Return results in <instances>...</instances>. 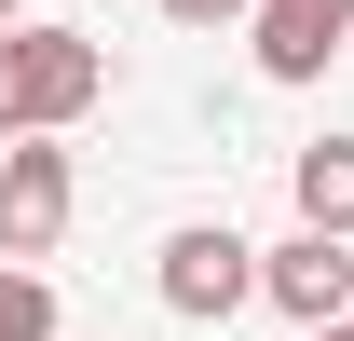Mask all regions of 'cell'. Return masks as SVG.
<instances>
[{
    "label": "cell",
    "mask_w": 354,
    "mask_h": 341,
    "mask_svg": "<svg viewBox=\"0 0 354 341\" xmlns=\"http://www.w3.org/2000/svg\"><path fill=\"white\" fill-rule=\"evenodd\" d=\"M259 300L286 314V328H341V314H354V246H327V232L259 246Z\"/></svg>",
    "instance_id": "277c9868"
},
{
    "label": "cell",
    "mask_w": 354,
    "mask_h": 341,
    "mask_svg": "<svg viewBox=\"0 0 354 341\" xmlns=\"http://www.w3.org/2000/svg\"><path fill=\"white\" fill-rule=\"evenodd\" d=\"M341 28H354V0H259V14H245V42H259V82H327Z\"/></svg>",
    "instance_id": "5b68a950"
},
{
    "label": "cell",
    "mask_w": 354,
    "mask_h": 341,
    "mask_svg": "<svg viewBox=\"0 0 354 341\" xmlns=\"http://www.w3.org/2000/svg\"><path fill=\"white\" fill-rule=\"evenodd\" d=\"M28 137V82H14V28H0V150Z\"/></svg>",
    "instance_id": "9c48e42d"
},
{
    "label": "cell",
    "mask_w": 354,
    "mask_h": 341,
    "mask_svg": "<svg viewBox=\"0 0 354 341\" xmlns=\"http://www.w3.org/2000/svg\"><path fill=\"white\" fill-rule=\"evenodd\" d=\"M82 205V164H68V137H14L0 150V259H41Z\"/></svg>",
    "instance_id": "3957f363"
},
{
    "label": "cell",
    "mask_w": 354,
    "mask_h": 341,
    "mask_svg": "<svg viewBox=\"0 0 354 341\" xmlns=\"http://www.w3.org/2000/svg\"><path fill=\"white\" fill-rule=\"evenodd\" d=\"M300 341H354V314H341V328H300Z\"/></svg>",
    "instance_id": "30bf717a"
},
{
    "label": "cell",
    "mask_w": 354,
    "mask_h": 341,
    "mask_svg": "<svg viewBox=\"0 0 354 341\" xmlns=\"http://www.w3.org/2000/svg\"><path fill=\"white\" fill-rule=\"evenodd\" d=\"M14 82H28V137H68L95 96H109V55H95V28H41V14H28V28H14Z\"/></svg>",
    "instance_id": "7a4b0ae2"
},
{
    "label": "cell",
    "mask_w": 354,
    "mask_h": 341,
    "mask_svg": "<svg viewBox=\"0 0 354 341\" xmlns=\"http://www.w3.org/2000/svg\"><path fill=\"white\" fill-rule=\"evenodd\" d=\"M286 191H300V232L354 246V137H313L300 164H286Z\"/></svg>",
    "instance_id": "8992f818"
},
{
    "label": "cell",
    "mask_w": 354,
    "mask_h": 341,
    "mask_svg": "<svg viewBox=\"0 0 354 341\" xmlns=\"http://www.w3.org/2000/svg\"><path fill=\"white\" fill-rule=\"evenodd\" d=\"M150 287H164V314H177V328H232V314L259 300V246H245L232 218H177Z\"/></svg>",
    "instance_id": "6da1fadb"
},
{
    "label": "cell",
    "mask_w": 354,
    "mask_h": 341,
    "mask_svg": "<svg viewBox=\"0 0 354 341\" xmlns=\"http://www.w3.org/2000/svg\"><path fill=\"white\" fill-rule=\"evenodd\" d=\"M150 14H164V28H205V42H218V28H245L259 0H150Z\"/></svg>",
    "instance_id": "ba28073f"
},
{
    "label": "cell",
    "mask_w": 354,
    "mask_h": 341,
    "mask_svg": "<svg viewBox=\"0 0 354 341\" xmlns=\"http://www.w3.org/2000/svg\"><path fill=\"white\" fill-rule=\"evenodd\" d=\"M0 341H55V287L28 259H0Z\"/></svg>",
    "instance_id": "52a82bcc"
},
{
    "label": "cell",
    "mask_w": 354,
    "mask_h": 341,
    "mask_svg": "<svg viewBox=\"0 0 354 341\" xmlns=\"http://www.w3.org/2000/svg\"><path fill=\"white\" fill-rule=\"evenodd\" d=\"M0 28H28V0H0Z\"/></svg>",
    "instance_id": "8fae6325"
}]
</instances>
